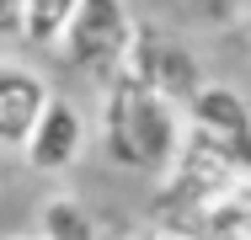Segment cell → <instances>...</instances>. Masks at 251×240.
Masks as SVG:
<instances>
[{
    "label": "cell",
    "instance_id": "cell-6",
    "mask_svg": "<svg viewBox=\"0 0 251 240\" xmlns=\"http://www.w3.org/2000/svg\"><path fill=\"white\" fill-rule=\"evenodd\" d=\"M187 128H198L208 139H225V134H246L251 128V107L235 86H198L187 96V112H182Z\"/></svg>",
    "mask_w": 251,
    "mask_h": 240
},
{
    "label": "cell",
    "instance_id": "cell-8",
    "mask_svg": "<svg viewBox=\"0 0 251 240\" xmlns=\"http://www.w3.org/2000/svg\"><path fill=\"white\" fill-rule=\"evenodd\" d=\"M75 5L80 0H22V38L32 48H53Z\"/></svg>",
    "mask_w": 251,
    "mask_h": 240
},
{
    "label": "cell",
    "instance_id": "cell-7",
    "mask_svg": "<svg viewBox=\"0 0 251 240\" xmlns=\"http://www.w3.org/2000/svg\"><path fill=\"white\" fill-rule=\"evenodd\" d=\"M38 240H101V224L80 197H64L59 192L38 214Z\"/></svg>",
    "mask_w": 251,
    "mask_h": 240
},
{
    "label": "cell",
    "instance_id": "cell-4",
    "mask_svg": "<svg viewBox=\"0 0 251 240\" xmlns=\"http://www.w3.org/2000/svg\"><path fill=\"white\" fill-rule=\"evenodd\" d=\"M176 230L193 240H246L251 235V182H230V187L198 197L193 208H182Z\"/></svg>",
    "mask_w": 251,
    "mask_h": 240
},
{
    "label": "cell",
    "instance_id": "cell-1",
    "mask_svg": "<svg viewBox=\"0 0 251 240\" xmlns=\"http://www.w3.org/2000/svg\"><path fill=\"white\" fill-rule=\"evenodd\" d=\"M187 134L171 96H160L128 70L107 75V107H101V144L107 160L123 171H160Z\"/></svg>",
    "mask_w": 251,
    "mask_h": 240
},
{
    "label": "cell",
    "instance_id": "cell-3",
    "mask_svg": "<svg viewBox=\"0 0 251 240\" xmlns=\"http://www.w3.org/2000/svg\"><path fill=\"white\" fill-rule=\"evenodd\" d=\"M80 149H86V118H80V107H75L70 96L49 91L43 112L32 118V128H27V139H22L27 171H38V176H64V171L80 160Z\"/></svg>",
    "mask_w": 251,
    "mask_h": 240
},
{
    "label": "cell",
    "instance_id": "cell-12",
    "mask_svg": "<svg viewBox=\"0 0 251 240\" xmlns=\"http://www.w3.org/2000/svg\"><path fill=\"white\" fill-rule=\"evenodd\" d=\"M246 240H251V235H246Z\"/></svg>",
    "mask_w": 251,
    "mask_h": 240
},
{
    "label": "cell",
    "instance_id": "cell-5",
    "mask_svg": "<svg viewBox=\"0 0 251 240\" xmlns=\"http://www.w3.org/2000/svg\"><path fill=\"white\" fill-rule=\"evenodd\" d=\"M49 91H53V86L32 70V64L0 59V144H5V149H22L32 118H38L43 101H49Z\"/></svg>",
    "mask_w": 251,
    "mask_h": 240
},
{
    "label": "cell",
    "instance_id": "cell-2",
    "mask_svg": "<svg viewBox=\"0 0 251 240\" xmlns=\"http://www.w3.org/2000/svg\"><path fill=\"white\" fill-rule=\"evenodd\" d=\"M134 32H139V27H134V16H128L123 0H80V5L70 11V22H64L53 53H59L70 70H86V75H101V80H107V75L123 64Z\"/></svg>",
    "mask_w": 251,
    "mask_h": 240
},
{
    "label": "cell",
    "instance_id": "cell-10",
    "mask_svg": "<svg viewBox=\"0 0 251 240\" xmlns=\"http://www.w3.org/2000/svg\"><path fill=\"white\" fill-rule=\"evenodd\" d=\"M123 240H160V230H134V235H123Z\"/></svg>",
    "mask_w": 251,
    "mask_h": 240
},
{
    "label": "cell",
    "instance_id": "cell-9",
    "mask_svg": "<svg viewBox=\"0 0 251 240\" xmlns=\"http://www.w3.org/2000/svg\"><path fill=\"white\" fill-rule=\"evenodd\" d=\"M0 38H22V0H0Z\"/></svg>",
    "mask_w": 251,
    "mask_h": 240
},
{
    "label": "cell",
    "instance_id": "cell-11",
    "mask_svg": "<svg viewBox=\"0 0 251 240\" xmlns=\"http://www.w3.org/2000/svg\"><path fill=\"white\" fill-rule=\"evenodd\" d=\"M160 240H193V235H182V230H160Z\"/></svg>",
    "mask_w": 251,
    "mask_h": 240
}]
</instances>
